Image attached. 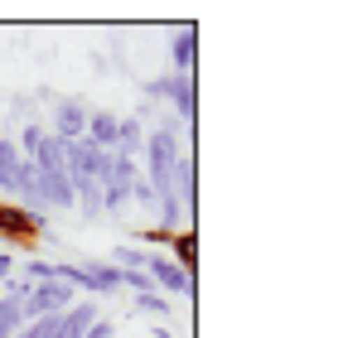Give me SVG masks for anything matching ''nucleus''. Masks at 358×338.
Listing matches in <instances>:
<instances>
[{
	"label": "nucleus",
	"mask_w": 358,
	"mask_h": 338,
	"mask_svg": "<svg viewBox=\"0 0 358 338\" xmlns=\"http://www.w3.org/2000/svg\"><path fill=\"white\" fill-rule=\"evenodd\" d=\"M54 121H59V131H54L59 140H83V131H87V112H83L78 102H63Z\"/></svg>",
	"instance_id": "obj_8"
},
{
	"label": "nucleus",
	"mask_w": 358,
	"mask_h": 338,
	"mask_svg": "<svg viewBox=\"0 0 358 338\" xmlns=\"http://www.w3.org/2000/svg\"><path fill=\"white\" fill-rule=\"evenodd\" d=\"M29 276H34L29 285H39V281H54V266H49V261H29Z\"/></svg>",
	"instance_id": "obj_21"
},
{
	"label": "nucleus",
	"mask_w": 358,
	"mask_h": 338,
	"mask_svg": "<svg viewBox=\"0 0 358 338\" xmlns=\"http://www.w3.org/2000/svg\"><path fill=\"white\" fill-rule=\"evenodd\" d=\"M29 165L39 169V174H68V169H63V140L59 135H44L39 150L29 155Z\"/></svg>",
	"instance_id": "obj_6"
},
{
	"label": "nucleus",
	"mask_w": 358,
	"mask_h": 338,
	"mask_svg": "<svg viewBox=\"0 0 358 338\" xmlns=\"http://www.w3.org/2000/svg\"><path fill=\"white\" fill-rule=\"evenodd\" d=\"M136 304H141V309H150V314H170V304H165V295H155V290H150V295H141Z\"/></svg>",
	"instance_id": "obj_20"
},
{
	"label": "nucleus",
	"mask_w": 358,
	"mask_h": 338,
	"mask_svg": "<svg viewBox=\"0 0 358 338\" xmlns=\"http://www.w3.org/2000/svg\"><path fill=\"white\" fill-rule=\"evenodd\" d=\"M145 165H150V189H155V198L160 193H175V165H179V135H175V121L170 126H160L155 135H150V145H145Z\"/></svg>",
	"instance_id": "obj_1"
},
{
	"label": "nucleus",
	"mask_w": 358,
	"mask_h": 338,
	"mask_svg": "<svg viewBox=\"0 0 358 338\" xmlns=\"http://www.w3.org/2000/svg\"><path fill=\"white\" fill-rule=\"evenodd\" d=\"M170 54H175V68H179V73H194V58H199V34H194V29L175 34Z\"/></svg>",
	"instance_id": "obj_13"
},
{
	"label": "nucleus",
	"mask_w": 358,
	"mask_h": 338,
	"mask_svg": "<svg viewBox=\"0 0 358 338\" xmlns=\"http://www.w3.org/2000/svg\"><path fill=\"white\" fill-rule=\"evenodd\" d=\"M73 208H83V213H102V184H92V179H73Z\"/></svg>",
	"instance_id": "obj_12"
},
{
	"label": "nucleus",
	"mask_w": 358,
	"mask_h": 338,
	"mask_svg": "<svg viewBox=\"0 0 358 338\" xmlns=\"http://www.w3.org/2000/svg\"><path fill=\"white\" fill-rule=\"evenodd\" d=\"M39 193L54 208H73V179L68 174H39Z\"/></svg>",
	"instance_id": "obj_10"
},
{
	"label": "nucleus",
	"mask_w": 358,
	"mask_h": 338,
	"mask_svg": "<svg viewBox=\"0 0 358 338\" xmlns=\"http://www.w3.org/2000/svg\"><path fill=\"white\" fill-rule=\"evenodd\" d=\"M145 150V131H141V121L136 116H126V121H117V155H126V160H136Z\"/></svg>",
	"instance_id": "obj_9"
},
{
	"label": "nucleus",
	"mask_w": 358,
	"mask_h": 338,
	"mask_svg": "<svg viewBox=\"0 0 358 338\" xmlns=\"http://www.w3.org/2000/svg\"><path fill=\"white\" fill-rule=\"evenodd\" d=\"M131 198H136V203H155V189H150V184L136 174V179H131Z\"/></svg>",
	"instance_id": "obj_19"
},
{
	"label": "nucleus",
	"mask_w": 358,
	"mask_h": 338,
	"mask_svg": "<svg viewBox=\"0 0 358 338\" xmlns=\"http://www.w3.org/2000/svg\"><path fill=\"white\" fill-rule=\"evenodd\" d=\"M97 150H117V116L112 112H87V131H83Z\"/></svg>",
	"instance_id": "obj_5"
},
{
	"label": "nucleus",
	"mask_w": 358,
	"mask_h": 338,
	"mask_svg": "<svg viewBox=\"0 0 358 338\" xmlns=\"http://www.w3.org/2000/svg\"><path fill=\"white\" fill-rule=\"evenodd\" d=\"M117 261H121V271H141L150 256H145V251H136V247H117Z\"/></svg>",
	"instance_id": "obj_16"
},
{
	"label": "nucleus",
	"mask_w": 358,
	"mask_h": 338,
	"mask_svg": "<svg viewBox=\"0 0 358 338\" xmlns=\"http://www.w3.org/2000/svg\"><path fill=\"white\" fill-rule=\"evenodd\" d=\"M20 329H24V304L10 300V295H0V338H15Z\"/></svg>",
	"instance_id": "obj_14"
},
{
	"label": "nucleus",
	"mask_w": 358,
	"mask_h": 338,
	"mask_svg": "<svg viewBox=\"0 0 358 338\" xmlns=\"http://www.w3.org/2000/svg\"><path fill=\"white\" fill-rule=\"evenodd\" d=\"M10 266H15V261H10V256H0V285L10 281Z\"/></svg>",
	"instance_id": "obj_23"
},
{
	"label": "nucleus",
	"mask_w": 358,
	"mask_h": 338,
	"mask_svg": "<svg viewBox=\"0 0 358 338\" xmlns=\"http://www.w3.org/2000/svg\"><path fill=\"white\" fill-rule=\"evenodd\" d=\"M44 213H29V208H15V203H0V237L15 242V247H29L39 232H44Z\"/></svg>",
	"instance_id": "obj_2"
},
{
	"label": "nucleus",
	"mask_w": 358,
	"mask_h": 338,
	"mask_svg": "<svg viewBox=\"0 0 358 338\" xmlns=\"http://www.w3.org/2000/svg\"><path fill=\"white\" fill-rule=\"evenodd\" d=\"M145 276L155 285H165V290H175V295H184V300H194V276H184L170 256H150L145 261Z\"/></svg>",
	"instance_id": "obj_4"
},
{
	"label": "nucleus",
	"mask_w": 358,
	"mask_h": 338,
	"mask_svg": "<svg viewBox=\"0 0 358 338\" xmlns=\"http://www.w3.org/2000/svg\"><path fill=\"white\" fill-rule=\"evenodd\" d=\"M83 338H112V324H107V319H97V324H92Z\"/></svg>",
	"instance_id": "obj_22"
},
{
	"label": "nucleus",
	"mask_w": 358,
	"mask_h": 338,
	"mask_svg": "<svg viewBox=\"0 0 358 338\" xmlns=\"http://www.w3.org/2000/svg\"><path fill=\"white\" fill-rule=\"evenodd\" d=\"M39 140H44V131H39V126H24V135H20V145H15V150H20V155L29 160V155L39 150Z\"/></svg>",
	"instance_id": "obj_17"
},
{
	"label": "nucleus",
	"mask_w": 358,
	"mask_h": 338,
	"mask_svg": "<svg viewBox=\"0 0 358 338\" xmlns=\"http://www.w3.org/2000/svg\"><path fill=\"white\" fill-rule=\"evenodd\" d=\"M150 97H170L175 102V112L189 121V116L199 112V92H194V73H170V78H155L150 87H145Z\"/></svg>",
	"instance_id": "obj_3"
},
{
	"label": "nucleus",
	"mask_w": 358,
	"mask_h": 338,
	"mask_svg": "<svg viewBox=\"0 0 358 338\" xmlns=\"http://www.w3.org/2000/svg\"><path fill=\"white\" fill-rule=\"evenodd\" d=\"M20 165H24V155H20L10 140H0V189L20 193Z\"/></svg>",
	"instance_id": "obj_11"
},
{
	"label": "nucleus",
	"mask_w": 358,
	"mask_h": 338,
	"mask_svg": "<svg viewBox=\"0 0 358 338\" xmlns=\"http://www.w3.org/2000/svg\"><path fill=\"white\" fill-rule=\"evenodd\" d=\"M121 285H131V290L150 295V276H145V271H121Z\"/></svg>",
	"instance_id": "obj_18"
},
{
	"label": "nucleus",
	"mask_w": 358,
	"mask_h": 338,
	"mask_svg": "<svg viewBox=\"0 0 358 338\" xmlns=\"http://www.w3.org/2000/svg\"><path fill=\"white\" fill-rule=\"evenodd\" d=\"M83 276H87V295H112L121 285V266H102V261H87L83 266Z\"/></svg>",
	"instance_id": "obj_7"
},
{
	"label": "nucleus",
	"mask_w": 358,
	"mask_h": 338,
	"mask_svg": "<svg viewBox=\"0 0 358 338\" xmlns=\"http://www.w3.org/2000/svg\"><path fill=\"white\" fill-rule=\"evenodd\" d=\"M194 261H199V237L194 232H179L175 237V266L184 276H194Z\"/></svg>",
	"instance_id": "obj_15"
}]
</instances>
